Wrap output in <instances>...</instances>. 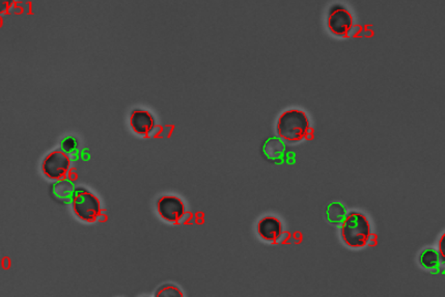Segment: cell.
Instances as JSON below:
<instances>
[{"label":"cell","mask_w":445,"mask_h":297,"mask_svg":"<svg viewBox=\"0 0 445 297\" xmlns=\"http://www.w3.org/2000/svg\"><path fill=\"white\" fill-rule=\"evenodd\" d=\"M310 127L308 117L300 110L283 112L278 120L277 130L283 139L289 142H299L304 139Z\"/></svg>","instance_id":"6da1fadb"},{"label":"cell","mask_w":445,"mask_h":297,"mask_svg":"<svg viewBox=\"0 0 445 297\" xmlns=\"http://www.w3.org/2000/svg\"><path fill=\"white\" fill-rule=\"evenodd\" d=\"M371 234L369 221L360 213H351L346 217L343 226V237L351 248H361L367 244Z\"/></svg>","instance_id":"7a4b0ae2"},{"label":"cell","mask_w":445,"mask_h":297,"mask_svg":"<svg viewBox=\"0 0 445 297\" xmlns=\"http://www.w3.org/2000/svg\"><path fill=\"white\" fill-rule=\"evenodd\" d=\"M73 209L75 214L85 221H96L101 214V204L99 198L85 190H81L74 194Z\"/></svg>","instance_id":"3957f363"},{"label":"cell","mask_w":445,"mask_h":297,"mask_svg":"<svg viewBox=\"0 0 445 297\" xmlns=\"http://www.w3.org/2000/svg\"><path fill=\"white\" fill-rule=\"evenodd\" d=\"M70 169V159L66 153L54 151L50 153L43 162V171L49 179H62Z\"/></svg>","instance_id":"277c9868"},{"label":"cell","mask_w":445,"mask_h":297,"mask_svg":"<svg viewBox=\"0 0 445 297\" xmlns=\"http://www.w3.org/2000/svg\"><path fill=\"white\" fill-rule=\"evenodd\" d=\"M158 212L165 221L177 223L184 215L185 206L177 196H163L158 202Z\"/></svg>","instance_id":"5b68a950"},{"label":"cell","mask_w":445,"mask_h":297,"mask_svg":"<svg viewBox=\"0 0 445 297\" xmlns=\"http://www.w3.org/2000/svg\"><path fill=\"white\" fill-rule=\"evenodd\" d=\"M353 20L351 14L342 6H335L330 12L328 26L337 35H346L351 29Z\"/></svg>","instance_id":"8992f818"},{"label":"cell","mask_w":445,"mask_h":297,"mask_svg":"<svg viewBox=\"0 0 445 297\" xmlns=\"http://www.w3.org/2000/svg\"><path fill=\"white\" fill-rule=\"evenodd\" d=\"M258 232L263 239L274 242L281 235V223L275 217H265L258 226Z\"/></svg>","instance_id":"52a82bcc"},{"label":"cell","mask_w":445,"mask_h":297,"mask_svg":"<svg viewBox=\"0 0 445 297\" xmlns=\"http://www.w3.org/2000/svg\"><path fill=\"white\" fill-rule=\"evenodd\" d=\"M131 126L138 135H148L154 126V119L144 110H136L132 114Z\"/></svg>","instance_id":"ba28073f"},{"label":"cell","mask_w":445,"mask_h":297,"mask_svg":"<svg viewBox=\"0 0 445 297\" xmlns=\"http://www.w3.org/2000/svg\"><path fill=\"white\" fill-rule=\"evenodd\" d=\"M327 217L330 223H344L347 217H346V210L343 205L339 203H333V204L329 205L328 209H327Z\"/></svg>","instance_id":"9c48e42d"},{"label":"cell","mask_w":445,"mask_h":297,"mask_svg":"<svg viewBox=\"0 0 445 297\" xmlns=\"http://www.w3.org/2000/svg\"><path fill=\"white\" fill-rule=\"evenodd\" d=\"M421 262L426 269H435L439 264V256L433 250H427L421 257Z\"/></svg>","instance_id":"30bf717a"},{"label":"cell","mask_w":445,"mask_h":297,"mask_svg":"<svg viewBox=\"0 0 445 297\" xmlns=\"http://www.w3.org/2000/svg\"><path fill=\"white\" fill-rule=\"evenodd\" d=\"M285 147L278 139H270L265 146V152L270 158H278L283 153Z\"/></svg>","instance_id":"8fae6325"},{"label":"cell","mask_w":445,"mask_h":297,"mask_svg":"<svg viewBox=\"0 0 445 297\" xmlns=\"http://www.w3.org/2000/svg\"><path fill=\"white\" fill-rule=\"evenodd\" d=\"M156 297H184L182 292L175 286H167L157 294Z\"/></svg>","instance_id":"7c38bea8"},{"label":"cell","mask_w":445,"mask_h":297,"mask_svg":"<svg viewBox=\"0 0 445 297\" xmlns=\"http://www.w3.org/2000/svg\"><path fill=\"white\" fill-rule=\"evenodd\" d=\"M76 148L77 142L76 139H73V137H68V139H65L62 143V148L64 150V152H73V151L76 150Z\"/></svg>","instance_id":"4fadbf2b"},{"label":"cell","mask_w":445,"mask_h":297,"mask_svg":"<svg viewBox=\"0 0 445 297\" xmlns=\"http://www.w3.org/2000/svg\"><path fill=\"white\" fill-rule=\"evenodd\" d=\"M12 2L10 0H0V14H4L10 10Z\"/></svg>","instance_id":"5bb4252c"},{"label":"cell","mask_w":445,"mask_h":297,"mask_svg":"<svg viewBox=\"0 0 445 297\" xmlns=\"http://www.w3.org/2000/svg\"><path fill=\"white\" fill-rule=\"evenodd\" d=\"M440 250H442V257L444 256V236L442 237V242H440Z\"/></svg>","instance_id":"9a60e30c"}]
</instances>
